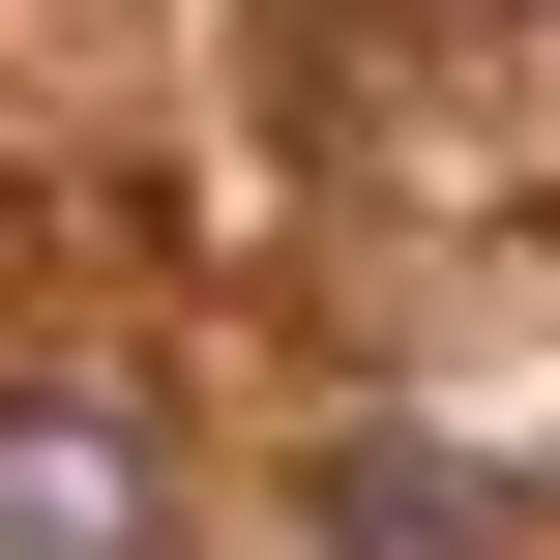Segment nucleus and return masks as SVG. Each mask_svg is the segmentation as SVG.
I'll return each instance as SVG.
<instances>
[{
  "label": "nucleus",
  "mask_w": 560,
  "mask_h": 560,
  "mask_svg": "<svg viewBox=\"0 0 560 560\" xmlns=\"http://www.w3.org/2000/svg\"><path fill=\"white\" fill-rule=\"evenodd\" d=\"M325 560H532V532H502V472H472V443L354 413V443H325Z\"/></svg>",
  "instance_id": "2"
},
{
  "label": "nucleus",
  "mask_w": 560,
  "mask_h": 560,
  "mask_svg": "<svg viewBox=\"0 0 560 560\" xmlns=\"http://www.w3.org/2000/svg\"><path fill=\"white\" fill-rule=\"evenodd\" d=\"M0 560H148V413L118 384H0Z\"/></svg>",
  "instance_id": "1"
}]
</instances>
